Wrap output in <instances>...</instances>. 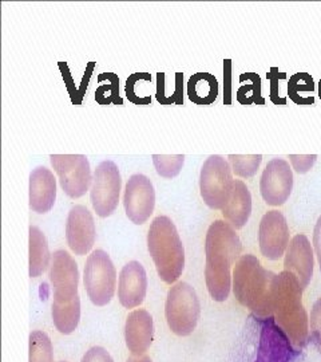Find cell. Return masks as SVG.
<instances>
[{"label":"cell","mask_w":321,"mask_h":362,"mask_svg":"<svg viewBox=\"0 0 321 362\" xmlns=\"http://www.w3.org/2000/svg\"><path fill=\"white\" fill-rule=\"evenodd\" d=\"M243 243L238 233L225 220L210 224L205 239V282L209 296L216 302H225L233 284L231 267L241 258Z\"/></svg>","instance_id":"6da1fadb"},{"label":"cell","mask_w":321,"mask_h":362,"mask_svg":"<svg viewBox=\"0 0 321 362\" xmlns=\"http://www.w3.org/2000/svg\"><path fill=\"white\" fill-rule=\"evenodd\" d=\"M276 275L264 269L261 262L252 254L241 255L234 264L233 294L257 320L273 315V284Z\"/></svg>","instance_id":"7a4b0ae2"},{"label":"cell","mask_w":321,"mask_h":362,"mask_svg":"<svg viewBox=\"0 0 321 362\" xmlns=\"http://www.w3.org/2000/svg\"><path fill=\"white\" fill-rule=\"evenodd\" d=\"M303 287L292 272L276 275L273 284V318L296 349L308 344L309 315L303 303Z\"/></svg>","instance_id":"3957f363"},{"label":"cell","mask_w":321,"mask_h":362,"mask_svg":"<svg viewBox=\"0 0 321 362\" xmlns=\"http://www.w3.org/2000/svg\"><path fill=\"white\" fill-rule=\"evenodd\" d=\"M147 248L157 274L167 285H174L185 269V248L176 224L169 216H157L147 233Z\"/></svg>","instance_id":"277c9868"},{"label":"cell","mask_w":321,"mask_h":362,"mask_svg":"<svg viewBox=\"0 0 321 362\" xmlns=\"http://www.w3.org/2000/svg\"><path fill=\"white\" fill-rule=\"evenodd\" d=\"M201 315V303L193 286L177 282L167 291L165 317L169 329L178 337H188L195 330Z\"/></svg>","instance_id":"5b68a950"},{"label":"cell","mask_w":321,"mask_h":362,"mask_svg":"<svg viewBox=\"0 0 321 362\" xmlns=\"http://www.w3.org/2000/svg\"><path fill=\"white\" fill-rule=\"evenodd\" d=\"M86 293L95 306L109 305L116 288V270L110 255L103 250H94L89 255L83 272Z\"/></svg>","instance_id":"8992f818"},{"label":"cell","mask_w":321,"mask_h":362,"mask_svg":"<svg viewBox=\"0 0 321 362\" xmlns=\"http://www.w3.org/2000/svg\"><path fill=\"white\" fill-rule=\"evenodd\" d=\"M233 181L231 163L222 156H210L200 175V191L206 206L222 211L231 199Z\"/></svg>","instance_id":"52a82bcc"},{"label":"cell","mask_w":321,"mask_h":362,"mask_svg":"<svg viewBox=\"0 0 321 362\" xmlns=\"http://www.w3.org/2000/svg\"><path fill=\"white\" fill-rule=\"evenodd\" d=\"M121 173L116 163L104 160L92 175L90 199L94 211L101 218H109L116 212L121 194Z\"/></svg>","instance_id":"ba28073f"},{"label":"cell","mask_w":321,"mask_h":362,"mask_svg":"<svg viewBox=\"0 0 321 362\" xmlns=\"http://www.w3.org/2000/svg\"><path fill=\"white\" fill-rule=\"evenodd\" d=\"M61 187L71 199L82 197L92 184L90 163L83 155H50Z\"/></svg>","instance_id":"9c48e42d"},{"label":"cell","mask_w":321,"mask_h":362,"mask_svg":"<svg viewBox=\"0 0 321 362\" xmlns=\"http://www.w3.org/2000/svg\"><path fill=\"white\" fill-rule=\"evenodd\" d=\"M293 189V172L284 158H273L267 164L260 180V192L270 207L285 204Z\"/></svg>","instance_id":"30bf717a"},{"label":"cell","mask_w":321,"mask_h":362,"mask_svg":"<svg viewBox=\"0 0 321 362\" xmlns=\"http://www.w3.org/2000/svg\"><path fill=\"white\" fill-rule=\"evenodd\" d=\"M291 242L289 226L283 212L268 211L260 221L258 246L264 258L280 260L285 255Z\"/></svg>","instance_id":"8fae6325"},{"label":"cell","mask_w":321,"mask_h":362,"mask_svg":"<svg viewBox=\"0 0 321 362\" xmlns=\"http://www.w3.org/2000/svg\"><path fill=\"white\" fill-rule=\"evenodd\" d=\"M123 207L128 220L134 224H145L153 215L155 207V191L153 182L142 173L130 176L125 194Z\"/></svg>","instance_id":"7c38bea8"},{"label":"cell","mask_w":321,"mask_h":362,"mask_svg":"<svg viewBox=\"0 0 321 362\" xmlns=\"http://www.w3.org/2000/svg\"><path fill=\"white\" fill-rule=\"evenodd\" d=\"M49 276L54 294L52 302L67 303L79 297V269L75 259L67 251L56 250L52 254Z\"/></svg>","instance_id":"4fadbf2b"},{"label":"cell","mask_w":321,"mask_h":362,"mask_svg":"<svg viewBox=\"0 0 321 362\" xmlns=\"http://www.w3.org/2000/svg\"><path fill=\"white\" fill-rule=\"evenodd\" d=\"M261 333L255 362H291L295 346L274 318L260 320Z\"/></svg>","instance_id":"5bb4252c"},{"label":"cell","mask_w":321,"mask_h":362,"mask_svg":"<svg viewBox=\"0 0 321 362\" xmlns=\"http://www.w3.org/2000/svg\"><path fill=\"white\" fill-rule=\"evenodd\" d=\"M97 238L92 214L85 206L71 208L66 221V240L70 250L79 257L89 254Z\"/></svg>","instance_id":"9a60e30c"},{"label":"cell","mask_w":321,"mask_h":362,"mask_svg":"<svg viewBox=\"0 0 321 362\" xmlns=\"http://www.w3.org/2000/svg\"><path fill=\"white\" fill-rule=\"evenodd\" d=\"M315 250L304 233L295 235L284 255V270L292 272L303 290L308 287L315 272Z\"/></svg>","instance_id":"2e32d148"},{"label":"cell","mask_w":321,"mask_h":362,"mask_svg":"<svg viewBox=\"0 0 321 362\" xmlns=\"http://www.w3.org/2000/svg\"><path fill=\"white\" fill-rule=\"evenodd\" d=\"M147 293V275L140 262L131 260L119 272L118 299L125 309L140 308Z\"/></svg>","instance_id":"e0dca14e"},{"label":"cell","mask_w":321,"mask_h":362,"mask_svg":"<svg viewBox=\"0 0 321 362\" xmlns=\"http://www.w3.org/2000/svg\"><path fill=\"white\" fill-rule=\"evenodd\" d=\"M155 339V321L147 310H133L125 322V344L131 356H143Z\"/></svg>","instance_id":"ac0fdd59"},{"label":"cell","mask_w":321,"mask_h":362,"mask_svg":"<svg viewBox=\"0 0 321 362\" xmlns=\"http://www.w3.org/2000/svg\"><path fill=\"white\" fill-rule=\"evenodd\" d=\"M56 180L50 169L38 167L30 173V208L37 214H47L55 204Z\"/></svg>","instance_id":"d6986e66"},{"label":"cell","mask_w":321,"mask_h":362,"mask_svg":"<svg viewBox=\"0 0 321 362\" xmlns=\"http://www.w3.org/2000/svg\"><path fill=\"white\" fill-rule=\"evenodd\" d=\"M252 214V194L243 180L233 181L231 199L222 209V216L237 231L244 228Z\"/></svg>","instance_id":"ffe728a7"},{"label":"cell","mask_w":321,"mask_h":362,"mask_svg":"<svg viewBox=\"0 0 321 362\" xmlns=\"http://www.w3.org/2000/svg\"><path fill=\"white\" fill-rule=\"evenodd\" d=\"M28 243H30V276L38 278L46 272L52 264V255L50 254L49 242L46 235L35 226H30L28 228Z\"/></svg>","instance_id":"44dd1931"},{"label":"cell","mask_w":321,"mask_h":362,"mask_svg":"<svg viewBox=\"0 0 321 362\" xmlns=\"http://www.w3.org/2000/svg\"><path fill=\"white\" fill-rule=\"evenodd\" d=\"M188 95L195 105H212L219 95V82L209 73H195L189 79Z\"/></svg>","instance_id":"7402d4cb"},{"label":"cell","mask_w":321,"mask_h":362,"mask_svg":"<svg viewBox=\"0 0 321 362\" xmlns=\"http://www.w3.org/2000/svg\"><path fill=\"white\" fill-rule=\"evenodd\" d=\"M52 314L54 326L61 334L74 333L80 321V299L77 297L67 303L52 302Z\"/></svg>","instance_id":"603a6c76"},{"label":"cell","mask_w":321,"mask_h":362,"mask_svg":"<svg viewBox=\"0 0 321 362\" xmlns=\"http://www.w3.org/2000/svg\"><path fill=\"white\" fill-rule=\"evenodd\" d=\"M28 362H55L52 339L47 333L35 330L30 334Z\"/></svg>","instance_id":"cb8c5ba5"},{"label":"cell","mask_w":321,"mask_h":362,"mask_svg":"<svg viewBox=\"0 0 321 362\" xmlns=\"http://www.w3.org/2000/svg\"><path fill=\"white\" fill-rule=\"evenodd\" d=\"M231 170L238 177H252L257 173L262 161L261 155H229Z\"/></svg>","instance_id":"d4e9b609"},{"label":"cell","mask_w":321,"mask_h":362,"mask_svg":"<svg viewBox=\"0 0 321 362\" xmlns=\"http://www.w3.org/2000/svg\"><path fill=\"white\" fill-rule=\"evenodd\" d=\"M152 158L157 173L165 179H173L180 175L185 163L183 155H153Z\"/></svg>","instance_id":"484cf974"},{"label":"cell","mask_w":321,"mask_h":362,"mask_svg":"<svg viewBox=\"0 0 321 362\" xmlns=\"http://www.w3.org/2000/svg\"><path fill=\"white\" fill-rule=\"evenodd\" d=\"M245 77L250 81L246 86H241L237 91V100L243 105H250L252 103L264 105V98L261 97V79L256 73H246Z\"/></svg>","instance_id":"4316f807"},{"label":"cell","mask_w":321,"mask_h":362,"mask_svg":"<svg viewBox=\"0 0 321 362\" xmlns=\"http://www.w3.org/2000/svg\"><path fill=\"white\" fill-rule=\"evenodd\" d=\"M119 89V78L116 74L110 73V82L107 85H101L95 91V100L101 105L116 104L122 105L123 101L118 95Z\"/></svg>","instance_id":"83f0119b"},{"label":"cell","mask_w":321,"mask_h":362,"mask_svg":"<svg viewBox=\"0 0 321 362\" xmlns=\"http://www.w3.org/2000/svg\"><path fill=\"white\" fill-rule=\"evenodd\" d=\"M313 89H315L313 79L307 73H298L292 76L288 83V94L296 104H297L300 91H313Z\"/></svg>","instance_id":"f1b7e54d"},{"label":"cell","mask_w":321,"mask_h":362,"mask_svg":"<svg viewBox=\"0 0 321 362\" xmlns=\"http://www.w3.org/2000/svg\"><path fill=\"white\" fill-rule=\"evenodd\" d=\"M309 337L321 351V297L315 300L309 315Z\"/></svg>","instance_id":"f546056e"},{"label":"cell","mask_w":321,"mask_h":362,"mask_svg":"<svg viewBox=\"0 0 321 362\" xmlns=\"http://www.w3.org/2000/svg\"><path fill=\"white\" fill-rule=\"evenodd\" d=\"M138 79H145V81H152V76L149 73H135L131 74L126 81V97L128 101H131L133 104L135 105H150L152 98L150 97H138L134 91L135 83Z\"/></svg>","instance_id":"4dcf8cb0"},{"label":"cell","mask_w":321,"mask_h":362,"mask_svg":"<svg viewBox=\"0 0 321 362\" xmlns=\"http://www.w3.org/2000/svg\"><path fill=\"white\" fill-rule=\"evenodd\" d=\"M289 160L292 163V167L297 173L303 175L307 173L309 169L312 168L317 160L316 155H291Z\"/></svg>","instance_id":"1f68e13d"},{"label":"cell","mask_w":321,"mask_h":362,"mask_svg":"<svg viewBox=\"0 0 321 362\" xmlns=\"http://www.w3.org/2000/svg\"><path fill=\"white\" fill-rule=\"evenodd\" d=\"M80 362H114V360L102 346H92L83 354Z\"/></svg>","instance_id":"d6a6232c"},{"label":"cell","mask_w":321,"mask_h":362,"mask_svg":"<svg viewBox=\"0 0 321 362\" xmlns=\"http://www.w3.org/2000/svg\"><path fill=\"white\" fill-rule=\"evenodd\" d=\"M286 76L284 73H280L279 69L276 67H272L270 69V73L268 74V78L272 82V91H270V100L276 105H285L286 104V100H280L277 97V93H279V88H277V81L279 78H285Z\"/></svg>","instance_id":"836d02e7"},{"label":"cell","mask_w":321,"mask_h":362,"mask_svg":"<svg viewBox=\"0 0 321 362\" xmlns=\"http://www.w3.org/2000/svg\"><path fill=\"white\" fill-rule=\"evenodd\" d=\"M224 103L231 104V61H224Z\"/></svg>","instance_id":"e575fe53"},{"label":"cell","mask_w":321,"mask_h":362,"mask_svg":"<svg viewBox=\"0 0 321 362\" xmlns=\"http://www.w3.org/2000/svg\"><path fill=\"white\" fill-rule=\"evenodd\" d=\"M59 69H61V71H62L64 83H66V86H67V89H68V93H70V95H71V100H73L74 104H77L78 93L77 90H75V88L73 86V78H71V74H70L68 66L63 64V62H59Z\"/></svg>","instance_id":"d590c367"},{"label":"cell","mask_w":321,"mask_h":362,"mask_svg":"<svg viewBox=\"0 0 321 362\" xmlns=\"http://www.w3.org/2000/svg\"><path fill=\"white\" fill-rule=\"evenodd\" d=\"M313 250H315V255L317 259V263H319V267H320L321 272V216H319V219L315 224V230H313Z\"/></svg>","instance_id":"8d00e7d4"},{"label":"cell","mask_w":321,"mask_h":362,"mask_svg":"<svg viewBox=\"0 0 321 362\" xmlns=\"http://www.w3.org/2000/svg\"><path fill=\"white\" fill-rule=\"evenodd\" d=\"M126 362H153L152 361V358L149 357V356H146V354H143V356H131V357H128V361Z\"/></svg>","instance_id":"74e56055"},{"label":"cell","mask_w":321,"mask_h":362,"mask_svg":"<svg viewBox=\"0 0 321 362\" xmlns=\"http://www.w3.org/2000/svg\"><path fill=\"white\" fill-rule=\"evenodd\" d=\"M61 362H67V361H61Z\"/></svg>","instance_id":"f35d334b"}]
</instances>
